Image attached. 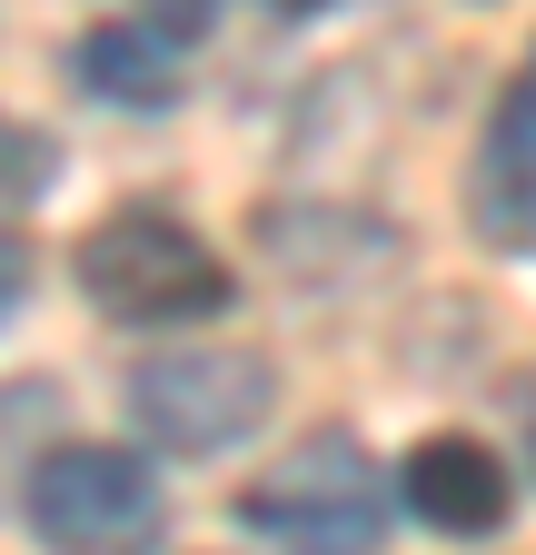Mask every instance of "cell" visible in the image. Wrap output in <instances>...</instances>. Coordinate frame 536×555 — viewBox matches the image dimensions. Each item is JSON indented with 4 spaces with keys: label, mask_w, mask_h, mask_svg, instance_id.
Instances as JSON below:
<instances>
[{
    "label": "cell",
    "mask_w": 536,
    "mask_h": 555,
    "mask_svg": "<svg viewBox=\"0 0 536 555\" xmlns=\"http://www.w3.org/2000/svg\"><path fill=\"white\" fill-rule=\"evenodd\" d=\"M239 526L268 555H387V476L348 427H318L239 496Z\"/></svg>",
    "instance_id": "obj_1"
},
{
    "label": "cell",
    "mask_w": 536,
    "mask_h": 555,
    "mask_svg": "<svg viewBox=\"0 0 536 555\" xmlns=\"http://www.w3.org/2000/svg\"><path fill=\"white\" fill-rule=\"evenodd\" d=\"M80 288L119 327H189V318H219L239 298V278L189 219H169V208H119V219H100L80 238Z\"/></svg>",
    "instance_id": "obj_2"
},
{
    "label": "cell",
    "mask_w": 536,
    "mask_h": 555,
    "mask_svg": "<svg viewBox=\"0 0 536 555\" xmlns=\"http://www.w3.org/2000/svg\"><path fill=\"white\" fill-rule=\"evenodd\" d=\"M268 406H279V367L239 337L169 347V358H140V377H129V427L159 456H229L268 427Z\"/></svg>",
    "instance_id": "obj_3"
},
{
    "label": "cell",
    "mask_w": 536,
    "mask_h": 555,
    "mask_svg": "<svg viewBox=\"0 0 536 555\" xmlns=\"http://www.w3.org/2000/svg\"><path fill=\"white\" fill-rule=\"evenodd\" d=\"M169 526L140 447H50L30 466V535L50 555H150Z\"/></svg>",
    "instance_id": "obj_4"
},
{
    "label": "cell",
    "mask_w": 536,
    "mask_h": 555,
    "mask_svg": "<svg viewBox=\"0 0 536 555\" xmlns=\"http://www.w3.org/2000/svg\"><path fill=\"white\" fill-rule=\"evenodd\" d=\"M467 219H477L487 248L536 258V50L516 60V80L477 139V169H467Z\"/></svg>",
    "instance_id": "obj_5"
},
{
    "label": "cell",
    "mask_w": 536,
    "mask_h": 555,
    "mask_svg": "<svg viewBox=\"0 0 536 555\" xmlns=\"http://www.w3.org/2000/svg\"><path fill=\"white\" fill-rule=\"evenodd\" d=\"M397 496H408V516L437 526V535H497L507 506H516V476L477 437H418L408 466H397Z\"/></svg>",
    "instance_id": "obj_6"
},
{
    "label": "cell",
    "mask_w": 536,
    "mask_h": 555,
    "mask_svg": "<svg viewBox=\"0 0 536 555\" xmlns=\"http://www.w3.org/2000/svg\"><path fill=\"white\" fill-rule=\"evenodd\" d=\"M80 90L110 109H169L179 100V50L140 21H100L80 30Z\"/></svg>",
    "instance_id": "obj_7"
},
{
    "label": "cell",
    "mask_w": 536,
    "mask_h": 555,
    "mask_svg": "<svg viewBox=\"0 0 536 555\" xmlns=\"http://www.w3.org/2000/svg\"><path fill=\"white\" fill-rule=\"evenodd\" d=\"M50 139L30 129V119H11V109H0V208H11V198H40L50 189Z\"/></svg>",
    "instance_id": "obj_8"
},
{
    "label": "cell",
    "mask_w": 536,
    "mask_h": 555,
    "mask_svg": "<svg viewBox=\"0 0 536 555\" xmlns=\"http://www.w3.org/2000/svg\"><path fill=\"white\" fill-rule=\"evenodd\" d=\"M219 21V0H140V30H159V40H199Z\"/></svg>",
    "instance_id": "obj_9"
},
{
    "label": "cell",
    "mask_w": 536,
    "mask_h": 555,
    "mask_svg": "<svg viewBox=\"0 0 536 555\" xmlns=\"http://www.w3.org/2000/svg\"><path fill=\"white\" fill-rule=\"evenodd\" d=\"M21 298H30V248H21V238H0V327L21 318Z\"/></svg>",
    "instance_id": "obj_10"
},
{
    "label": "cell",
    "mask_w": 536,
    "mask_h": 555,
    "mask_svg": "<svg viewBox=\"0 0 536 555\" xmlns=\"http://www.w3.org/2000/svg\"><path fill=\"white\" fill-rule=\"evenodd\" d=\"M268 11H279V21H318V11H328V0H268Z\"/></svg>",
    "instance_id": "obj_11"
},
{
    "label": "cell",
    "mask_w": 536,
    "mask_h": 555,
    "mask_svg": "<svg viewBox=\"0 0 536 555\" xmlns=\"http://www.w3.org/2000/svg\"><path fill=\"white\" fill-rule=\"evenodd\" d=\"M526 466H536V427H526Z\"/></svg>",
    "instance_id": "obj_12"
}]
</instances>
